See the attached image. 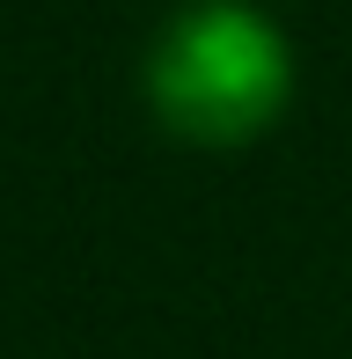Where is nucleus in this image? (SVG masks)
Returning a JSON list of instances; mask_svg holds the SVG:
<instances>
[{
	"instance_id": "f257e3e1",
	"label": "nucleus",
	"mask_w": 352,
	"mask_h": 359,
	"mask_svg": "<svg viewBox=\"0 0 352 359\" xmlns=\"http://www.w3.org/2000/svg\"><path fill=\"white\" fill-rule=\"evenodd\" d=\"M294 95L286 37L243 0L176 15L147 52V110L184 147H250Z\"/></svg>"
}]
</instances>
